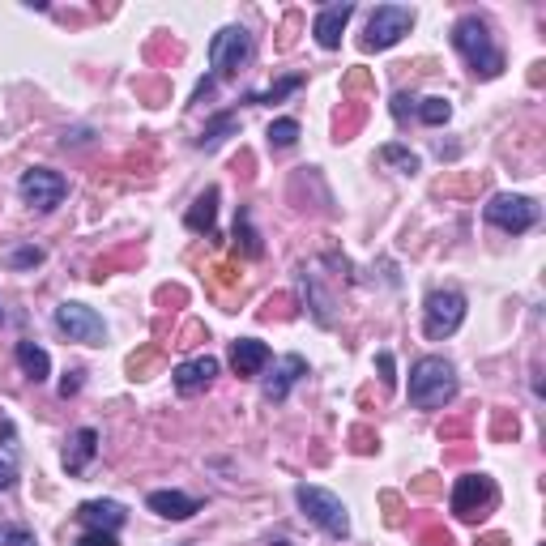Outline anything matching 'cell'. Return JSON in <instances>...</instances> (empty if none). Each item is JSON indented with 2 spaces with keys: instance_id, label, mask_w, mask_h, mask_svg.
<instances>
[{
  "instance_id": "obj_1",
  "label": "cell",
  "mask_w": 546,
  "mask_h": 546,
  "mask_svg": "<svg viewBox=\"0 0 546 546\" xmlns=\"http://www.w3.org/2000/svg\"><path fill=\"white\" fill-rule=\"evenodd\" d=\"M453 47H457V56L470 64V73L483 77V82L504 73V52H500V43L491 39V26L478 18V13H465L453 26Z\"/></svg>"
},
{
  "instance_id": "obj_2",
  "label": "cell",
  "mask_w": 546,
  "mask_h": 546,
  "mask_svg": "<svg viewBox=\"0 0 546 546\" xmlns=\"http://www.w3.org/2000/svg\"><path fill=\"white\" fill-rule=\"evenodd\" d=\"M457 397V367L444 355H423L410 367V406L414 410H444Z\"/></svg>"
},
{
  "instance_id": "obj_3",
  "label": "cell",
  "mask_w": 546,
  "mask_h": 546,
  "mask_svg": "<svg viewBox=\"0 0 546 546\" xmlns=\"http://www.w3.org/2000/svg\"><path fill=\"white\" fill-rule=\"evenodd\" d=\"M295 504L303 508V517H308L316 529H325L329 538H350V512H346V504L337 500L333 491L299 483L295 487Z\"/></svg>"
},
{
  "instance_id": "obj_4",
  "label": "cell",
  "mask_w": 546,
  "mask_h": 546,
  "mask_svg": "<svg viewBox=\"0 0 546 546\" xmlns=\"http://www.w3.org/2000/svg\"><path fill=\"white\" fill-rule=\"evenodd\" d=\"M414 18H419V13H414L410 5H380V9H372L359 47H363V52H389V47H397L414 30Z\"/></svg>"
},
{
  "instance_id": "obj_5",
  "label": "cell",
  "mask_w": 546,
  "mask_h": 546,
  "mask_svg": "<svg viewBox=\"0 0 546 546\" xmlns=\"http://www.w3.org/2000/svg\"><path fill=\"white\" fill-rule=\"evenodd\" d=\"M483 214H487L491 227H500L508 235H525L529 227H538V218H542L538 201L521 197V192H500V197H491Z\"/></svg>"
},
{
  "instance_id": "obj_6",
  "label": "cell",
  "mask_w": 546,
  "mask_h": 546,
  "mask_svg": "<svg viewBox=\"0 0 546 546\" xmlns=\"http://www.w3.org/2000/svg\"><path fill=\"white\" fill-rule=\"evenodd\" d=\"M465 325V295L461 291H431L423 303V333L431 342H444Z\"/></svg>"
},
{
  "instance_id": "obj_7",
  "label": "cell",
  "mask_w": 546,
  "mask_h": 546,
  "mask_svg": "<svg viewBox=\"0 0 546 546\" xmlns=\"http://www.w3.org/2000/svg\"><path fill=\"white\" fill-rule=\"evenodd\" d=\"M248 60H252V35H248L244 26H222L218 35L210 39V69H214V82H218V77H235Z\"/></svg>"
},
{
  "instance_id": "obj_8",
  "label": "cell",
  "mask_w": 546,
  "mask_h": 546,
  "mask_svg": "<svg viewBox=\"0 0 546 546\" xmlns=\"http://www.w3.org/2000/svg\"><path fill=\"white\" fill-rule=\"evenodd\" d=\"M18 192H22V201L30 205V210L52 214L56 205L69 197V180H64L60 171H52V167H30V171H22Z\"/></svg>"
},
{
  "instance_id": "obj_9",
  "label": "cell",
  "mask_w": 546,
  "mask_h": 546,
  "mask_svg": "<svg viewBox=\"0 0 546 546\" xmlns=\"http://www.w3.org/2000/svg\"><path fill=\"white\" fill-rule=\"evenodd\" d=\"M52 320H56V329L69 337V342H82V346H103L107 342L103 316L94 308H86V303H60Z\"/></svg>"
},
{
  "instance_id": "obj_10",
  "label": "cell",
  "mask_w": 546,
  "mask_h": 546,
  "mask_svg": "<svg viewBox=\"0 0 546 546\" xmlns=\"http://www.w3.org/2000/svg\"><path fill=\"white\" fill-rule=\"evenodd\" d=\"M453 512L461 521H478V517H487V508H495V483L487 474H465L457 478V487H453Z\"/></svg>"
},
{
  "instance_id": "obj_11",
  "label": "cell",
  "mask_w": 546,
  "mask_h": 546,
  "mask_svg": "<svg viewBox=\"0 0 546 546\" xmlns=\"http://www.w3.org/2000/svg\"><path fill=\"white\" fill-rule=\"evenodd\" d=\"M214 376H218V359L214 355H197V359L175 363L171 384H175V393H180V397H197V393L210 389Z\"/></svg>"
},
{
  "instance_id": "obj_12",
  "label": "cell",
  "mask_w": 546,
  "mask_h": 546,
  "mask_svg": "<svg viewBox=\"0 0 546 546\" xmlns=\"http://www.w3.org/2000/svg\"><path fill=\"white\" fill-rule=\"evenodd\" d=\"M303 376H308V359H303V355H282L278 363H273V372L265 376V389H261L265 401H273V406H278V401H286Z\"/></svg>"
},
{
  "instance_id": "obj_13",
  "label": "cell",
  "mask_w": 546,
  "mask_h": 546,
  "mask_svg": "<svg viewBox=\"0 0 546 546\" xmlns=\"http://www.w3.org/2000/svg\"><path fill=\"white\" fill-rule=\"evenodd\" d=\"M350 18H355V5H350V0H342V5H325V9L316 13V22H312L316 43L325 47V52H333V47H342V35H346Z\"/></svg>"
},
{
  "instance_id": "obj_14",
  "label": "cell",
  "mask_w": 546,
  "mask_h": 546,
  "mask_svg": "<svg viewBox=\"0 0 546 546\" xmlns=\"http://www.w3.org/2000/svg\"><path fill=\"white\" fill-rule=\"evenodd\" d=\"M269 346L261 342V337H239V342H231V367L235 376H261L269 367Z\"/></svg>"
},
{
  "instance_id": "obj_15",
  "label": "cell",
  "mask_w": 546,
  "mask_h": 546,
  "mask_svg": "<svg viewBox=\"0 0 546 546\" xmlns=\"http://www.w3.org/2000/svg\"><path fill=\"white\" fill-rule=\"evenodd\" d=\"M146 508L158 512L163 521H188V517H197L201 512V500H192V495H184V491H150Z\"/></svg>"
},
{
  "instance_id": "obj_16",
  "label": "cell",
  "mask_w": 546,
  "mask_h": 546,
  "mask_svg": "<svg viewBox=\"0 0 546 546\" xmlns=\"http://www.w3.org/2000/svg\"><path fill=\"white\" fill-rule=\"evenodd\" d=\"M94 453H99V431L94 427H77L73 436H69V444H64V470L69 474H86V465L94 461Z\"/></svg>"
},
{
  "instance_id": "obj_17",
  "label": "cell",
  "mask_w": 546,
  "mask_h": 546,
  "mask_svg": "<svg viewBox=\"0 0 546 546\" xmlns=\"http://www.w3.org/2000/svg\"><path fill=\"white\" fill-rule=\"evenodd\" d=\"M77 521H86L90 529H116L128 521V508L120 504V500H86L82 508H77Z\"/></svg>"
},
{
  "instance_id": "obj_18",
  "label": "cell",
  "mask_w": 546,
  "mask_h": 546,
  "mask_svg": "<svg viewBox=\"0 0 546 546\" xmlns=\"http://www.w3.org/2000/svg\"><path fill=\"white\" fill-rule=\"evenodd\" d=\"M214 222H218V188H205L184 214V227L192 235H214Z\"/></svg>"
},
{
  "instance_id": "obj_19",
  "label": "cell",
  "mask_w": 546,
  "mask_h": 546,
  "mask_svg": "<svg viewBox=\"0 0 546 546\" xmlns=\"http://www.w3.org/2000/svg\"><path fill=\"white\" fill-rule=\"evenodd\" d=\"M227 137H239V116L235 111H218L214 120H205L201 137H197V150H218Z\"/></svg>"
},
{
  "instance_id": "obj_20",
  "label": "cell",
  "mask_w": 546,
  "mask_h": 546,
  "mask_svg": "<svg viewBox=\"0 0 546 546\" xmlns=\"http://www.w3.org/2000/svg\"><path fill=\"white\" fill-rule=\"evenodd\" d=\"M13 355H18V367H22V372L35 380V384H43L47 376H52V359H47L43 346H35V342H18V350H13Z\"/></svg>"
},
{
  "instance_id": "obj_21",
  "label": "cell",
  "mask_w": 546,
  "mask_h": 546,
  "mask_svg": "<svg viewBox=\"0 0 546 546\" xmlns=\"http://www.w3.org/2000/svg\"><path fill=\"white\" fill-rule=\"evenodd\" d=\"M235 248L244 252L248 261H256V256L265 252V244H261V235H256L252 214H248V210H239V214H235Z\"/></svg>"
},
{
  "instance_id": "obj_22",
  "label": "cell",
  "mask_w": 546,
  "mask_h": 546,
  "mask_svg": "<svg viewBox=\"0 0 546 546\" xmlns=\"http://www.w3.org/2000/svg\"><path fill=\"white\" fill-rule=\"evenodd\" d=\"M414 111H419V120L427 128H440V124L453 120V103L440 99V94H436V99H419V107H414Z\"/></svg>"
},
{
  "instance_id": "obj_23",
  "label": "cell",
  "mask_w": 546,
  "mask_h": 546,
  "mask_svg": "<svg viewBox=\"0 0 546 546\" xmlns=\"http://www.w3.org/2000/svg\"><path fill=\"white\" fill-rule=\"evenodd\" d=\"M380 158H384V163H393L401 175H414V171L423 167V163H419V154H414V150H406V146H397V141H389V146L380 150Z\"/></svg>"
},
{
  "instance_id": "obj_24",
  "label": "cell",
  "mask_w": 546,
  "mask_h": 546,
  "mask_svg": "<svg viewBox=\"0 0 546 546\" xmlns=\"http://www.w3.org/2000/svg\"><path fill=\"white\" fill-rule=\"evenodd\" d=\"M295 141H299V120L286 116V120H273L269 124V146L273 150H291Z\"/></svg>"
},
{
  "instance_id": "obj_25",
  "label": "cell",
  "mask_w": 546,
  "mask_h": 546,
  "mask_svg": "<svg viewBox=\"0 0 546 546\" xmlns=\"http://www.w3.org/2000/svg\"><path fill=\"white\" fill-rule=\"evenodd\" d=\"M0 546H39V538L30 534L26 525H13V521H0Z\"/></svg>"
},
{
  "instance_id": "obj_26",
  "label": "cell",
  "mask_w": 546,
  "mask_h": 546,
  "mask_svg": "<svg viewBox=\"0 0 546 546\" xmlns=\"http://www.w3.org/2000/svg\"><path fill=\"white\" fill-rule=\"evenodd\" d=\"M303 86V77H286V82H278L273 90H265V94H252V103H278V99H286V94H295Z\"/></svg>"
},
{
  "instance_id": "obj_27",
  "label": "cell",
  "mask_w": 546,
  "mask_h": 546,
  "mask_svg": "<svg viewBox=\"0 0 546 546\" xmlns=\"http://www.w3.org/2000/svg\"><path fill=\"white\" fill-rule=\"evenodd\" d=\"M5 261H9L13 269H35V265H43V248H13Z\"/></svg>"
},
{
  "instance_id": "obj_28",
  "label": "cell",
  "mask_w": 546,
  "mask_h": 546,
  "mask_svg": "<svg viewBox=\"0 0 546 546\" xmlns=\"http://www.w3.org/2000/svg\"><path fill=\"white\" fill-rule=\"evenodd\" d=\"M73 546H120V542H116V534H111V529H86V534L77 538Z\"/></svg>"
},
{
  "instance_id": "obj_29",
  "label": "cell",
  "mask_w": 546,
  "mask_h": 546,
  "mask_svg": "<svg viewBox=\"0 0 546 546\" xmlns=\"http://www.w3.org/2000/svg\"><path fill=\"white\" fill-rule=\"evenodd\" d=\"M376 367H380L384 389H393V384H397V372H393V355H389V350H380V355H376Z\"/></svg>"
},
{
  "instance_id": "obj_30",
  "label": "cell",
  "mask_w": 546,
  "mask_h": 546,
  "mask_svg": "<svg viewBox=\"0 0 546 546\" xmlns=\"http://www.w3.org/2000/svg\"><path fill=\"white\" fill-rule=\"evenodd\" d=\"M419 107V99H410V94H393V116L397 120H406V111Z\"/></svg>"
},
{
  "instance_id": "obj_31",
  "label": "cell",
  "mask_w": 546,
  "mask_h": 546,
  "mask_svg": "<svg viewBox=\"0 0 546 546\" xmlns=\"http://www.w3.org/2000/svg\"><path fill=\"white\" fill-rule=\"evenodd\" d=\"M77 389H82V372H69V376L60 380V397H73Z\"/></svg>"
},
{
  "instance_id": "obj_32",
  "label": "cell",
  "mask_w": 546,
  "mask_h": 546,
  "mask_svg": "<svg viewBox=\"0 0 546 546\" xmlns=\"http://www.w3.org/2000/svg\"><path fill=\"white\" fill-rule=\"evenodd\" d=\"M13 478H18V470H13L9 461H0V491H9V487H13Z\"/></svg>"
}]
</instances>
